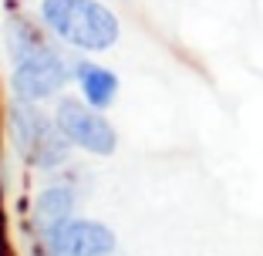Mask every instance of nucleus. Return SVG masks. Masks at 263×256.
<instances>
[{
	"label": "nucleus",
	"mask_w": 263,
	"mask_h": 256,
	"mask_svg": "<svg viewBox=\"0 0 263 256\" xmlns=\"http://www.w3.org/2000/svg\"><path fill=\"white\" fill-rule=\"evenodd\" d=\"M41 21L54 37L81 51H108L118 41V17L98 0H44Z\"/></svg>",
	"instance_id": "f257e3e1"
},
{
	"label": "nucleus",
	"mask_w": 263,
	"mask_h": 256,
	"mask_svg": "<svg viewBox=\"0 0 263 256\" xmlns=\"http://www.w3.org/2000/svg\"><path fill=\"white\" fill-rule=\"evenodd\" d=\"M54 125L61 128V135L81 152H91V155H111L118 145V135L105 115L98 108H91L88 101L78 98H61L54 108Z\"/></svg>",
	"instance_id": "f03ea898"
},
{
	"label": "nucleus",
	"mask_w": 263,
	"mask_h": 256,
	"mask_svg": "<svg viewBox=\"0 0 263 256\" xmlns=\"http://www.w3.org/2000/svg\"><path fill=\"white\" fill-rule=\"evenodd\" d=\"M71 78H74V68H71L58 51H47V54H41V57L14 64L10 88H14V98L44 101V98H51V94L61 91Z\"/></svg>",
	"instance_id": "7ed1b4c3"
},
{
	"label": "nucleus",
	"mask_w": 263,
	"mask_h": 256,
	"mask_svg": "<svg viewBox=\"0 0 263 256\" xmlns=\"http://www.w3.org/2000/svg\"><path fill=\"white\" fill-rule=\"evenodd\" d=\"M47 256H111L118 249V240L105 223L95 219H71L44 233Z\"/></svg>",
	"instance_id": "20e7f679"
},
{
	"label": "nucleus",
	"mask_w": 263,
	"mask_h": 256,
	"mask_svg": "<svg viewBox=\"0 0 263 256\" xmlns=\"http://www.w3.org/2000/svg\"><path fill=\"white\" fill-rule=\"evenodd\" d=\"M54 128H58L54 118H47L44 111L37 108V101L17 98L14 105H10V135H14V145L21 148L27 159L37 152V145L54 132Z\"/></svg>",
	"instance_id": "39448f33"
},
{
	"label": "nucleus",
	"mask_w": 263,
	"mask_h": 256,
	"mask_svg": "<svg viewBox=\"0 0 263 256\" xmlns=\"http://www.w3.org/2000/svg\"><path fill=\"white\" fill-rule=\"evenodd\" d=\"M74 81H78L81 98H85L91 108H98V111L111 108V101L118 98V78H115V71L101 68V64L88 61V57L74 64Z\"/></svg>",
	"instance_id": "423d86ee"
},
{
	"label": "nucleus",
	"mask_w": 263,
	"mask_h": 256,
	"mask_svg": "<svg viewBox=\"0 0 263 256\" xmlns=\"http://www.w3.org/2000/svg\"><path fill=\"white\" fill-rule=\"evenodd\" d=\"M74 189L68 186H51L34 199V209H31V219H34V229L41 233H51L58 226L71 223L74 219Z\"/></svg>",
	"instance_id": "0eeeda50"
},
{
	"label": "nucleus",
	"mask_w": 263,
	"mask_h": 256,
	"mask_svg": "<svg viewBox=\"0 0 263 256\" xmlns=\"http://www.w3.org/2000/svg\"><path fill=\"white\" fill-rule=\"evenodd\" d=\"M7 51H10V57H14V64H21V61H31V57H41V54H47V51H54V47L47 44L27 21L14 17V21L7 24Z\"/></svg>",
	"instance_id": "6e6552de"
},
{
	"label": "nucleus",
	"mask_w": 263,
	"mask_h": 256,
	"mask_svg": "<svg viewBox=\"0 0 263 256\" xmlns=\"http://www.w3.org/2000/svg\"><path fill=\"white\" fill-rule=\"evenodd\" d=\"M0 256H10V249H7V226H4V219H0Z\"/></svg>",
	"instance_id": "1a4fd4ad"
}]
</instances>
